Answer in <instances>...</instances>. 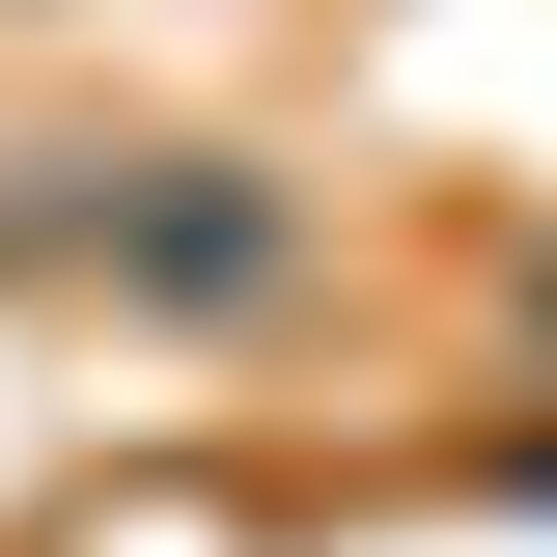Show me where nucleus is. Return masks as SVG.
<instances>
[{"mask_svg": "<svg viewBox=\"0 0 557 557\" xmlns=\"http://www.w3.org/2000/svg\"><path fill=\"white\" fill-rule=\"evenodd\" d=\"M0 28H57V0H0Z\"/></svg>", "mask_w": 557, "mask_h": 557, "instance_id": "obj_1", "label": "nucleus"}]
</instances>
